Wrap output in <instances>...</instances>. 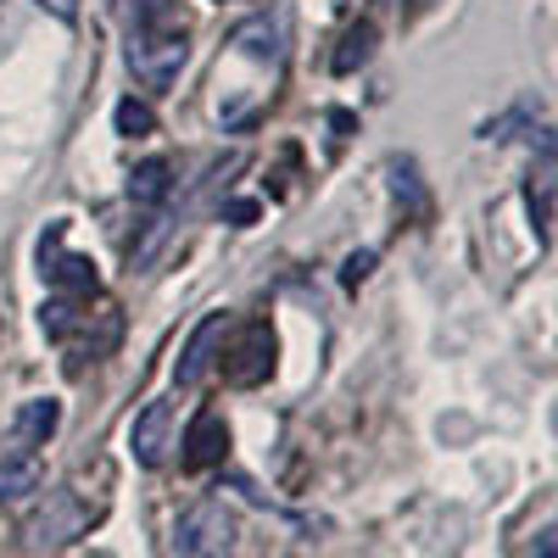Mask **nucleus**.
Instances as JSON below:
<instances>
[{
    "mask_svg": "<svg viewBox=\"0 0 558 558\" xmlns=\"http://www.w3.org/2000/svg\"><path fill=\"white\" fill-rule=\"evenodd\" d=\"M184 62H191V45H184L173 12H168V7H146V17H140V28H134V39H129V68H134V78L151 84V89H168Z\"/></svg>",
    "mask_w": 558,
    "mask_h": 558,
    "instance_id": "f257e3e1",
    "label": "nucleus"
},
{
    "mask_svg": "<svg viewBox=\"0 0 558 558\" xmlns=\"http://www.w3.org/2000/svg\"><path fill=\"white\" fill-rule=\"evenodd\" d=\"M235 514L218 502V497H207V502H196L191 514L179 520V531H173V553L179 558H229L235 553Z\"/></svg>",
    "mask_w": 558,
    "mask_h": 558,
    "instance_id": "f03ea898",
    "label": "nucleus"
},
{
    "mask_svg": "<svg viewBox=\"0 0 558 558\" xmlns=\"http://www.w3.org/2000/svg\"><path fill=\"white\" fill-rule=\"evenodd\" d=\"M218 357H223V380L252 391V386H263L274 375V330H268L263 318H252L246 330L229 341V352H218Z\"/></svg>",
    "mask_w": 558,
    "mask_h": 558,
    "instance_id": "7ed1b4c3",
    "label": "nucleus"
},
{
    "mask_svg": "<svg viewBox=\"0 0 558 558\" xmlns=\"http://www.w3.org/2000/svg\"><path fill=\"white\" fill-rule=\"evenodd\" d=\"M57 418H62V408H57L51 397L23 402V408H17V418H12V430H7V441H0V463H34V447L51 441Z\"/></svg>",
    "mask_w": 558,
    "mask_h": 558,
    "instance_id": "20e7f679",
    "label": "nucleus"
},
{
    "mask_svg": "<svg viewBox=\"0 0 558 558\" xmlns=\"http://www.w3.org/2000/svg\"><path fill=\"white\" fill-rule=\"evenodd\" d=\"M84 525H89L84 502H78L73 492H51V497H45V508L34 514V525H28V542H39V547H62V542H73Z\"/></svg>",
    "mask_w": 558,
    "mask_h": 558,
    "instance_id": "39448f33",
    "label": "nucleus"
},
{
    "mask_svg": "<svg viewBox=\"0 0 558 558\" xmlns=\"http://www.w3.org/2000/svg\"><path fill=\"white\" fill-rule=\"evenodd\" d=\"M229 452V425L218 408H202L191 418V430H184V470H213V463H223Z\"/></svg>",
    "mask_w": 558,
    "mask_h": 558,
    "instance_id": "423d86ee",
    "label": "nucleus"
},
{
    "mask_svg": "<svg viewBox=\"0 0 558 558\" xmlns=\"http://www.w3.org/2000/svg\"><path fill=\"white\" fill-rule=\"evenodd\" d=\"M223 330H229V313H207V318L196 324V336L184 341V352H179V368H173V380H179V386H196V380L207 375V368H213Z\"/></svg>",
    "mask_w": 558,
    "mask_h": 558,
    "instance_id": "0eeeda50",
    "label": "nucleus"
},
{
    "mask_svg": "<svg viewBox=\"0 0 558 558\" xmlns=\"http://www.w3.org/2000/svg\"><path fill=\"white\" fill-rule=\"evenodd\" d=\"M168 418H173V408L168 402H146V413L134 418V430H129V447H134V458L146 463V470H157L162 463V447H168Z\"/></svg>",
    "mask_w": 558,
    "mask_h": 558,
    "instance_id": "6e6552de",
    "label": "nucleus"
},
{
    "mask_svg": "<svg viewBox=\"0 0 558 558\" xmlns=\"http://www.w3.org/2000/svg\"><path fill=\"white\" fill-rule=\"evenodd\" d=\"M45 279H51L62 296H96V286H101L96 263L78 257V252H68V257H45Z\"/></svg>",
    "mask_w": 558,
    "mask_h": 558,
    "instance_id": "1a4fd4ad",
    "label": "nucleus"
},
{
    "mask_svg": "<svg viewBox=\"0 0 558 558\" xmlns=\"http://www.w3.org/2000/svg\"><path fill=\"white\" fill-rule=\"evenodd\" d=\"M168 162L162 157H151V162H140L134 173H129V202H140V207H157L162 196H168Z\"/></svg>",
    "mask_w": 558,
    "mask_h": 558,
    "instance_id": "9d476101",
    "label": "nucleus"
},
{
    "mask_svg": "<svg viewBox=\"0 0 558 558\" xmlns=\"http://www.w3.org/2000/svg\"><path fill=\"white\" fill-rule=\"evenodd\" d=\"M368 51H375V23H352V28L341 34V51L330 57V68H336V73H352V68L368 62Z\"/></svg>",
    "mask_w": 558,
    "mask_h": 558,
    "instance_id": "9b49d317",
    "label": "nucleus"
},
{
    "mask_svg": "<svg viewBox=\"0 0 558 558\" xmlns=\"http://www.w3.org/2000/svg\"><path fill=\"white\" fill-rule=\"evenodd\" d=\"M235 45H241L246 57H257V62H279V23L257 17V23H246V28L235 34Z\"/></svg>",
    "mask_w": 558,
    "mask_h": 558,
    "instance_id": "f8f14e48",
    "label": "nucleus"
},
{
    "mask_svg": "<svg viewBox=\"0 0 558 558\" xmlns=\"http://www.w3.org/2000/svg\"><path fill=\"white\" fill-rule=\"evenodd\" d=\"M73 324H78V302H73V296H51V302L39 307V330L51 336V341L73 336Z\"/></svg>",
    "mask_w": 558,
    "mask_h": 558,
    "instance_id": "ddd939ff",
    "label": "nucleus"
},
{
    "mask_svg": "<svg viewBox=\"0 0 558 558\" xmlns=\"http://www.w3.org/2000/svg\"><path fill=\"white\" fill-rule=\"evenodd\" d=\"M112 123H118V134H129V140H140V134H151L157 129V112L146 107V101H118V112H112Z\"/></svg>",
    "mask_w": 558,
    "mask_h": 558,
    "instance_id": "4468645a",
    "label": "nucleus"
},
{
    "mask_svg": "<svg viewBox=\"0 0 558 558\" xmlns=\"http://www.w3.org/2000/svg\"><path fill=\"white\" fill-rule=\"evenodd\" d=\"M39 486V463H0V502H12Z\"/></svg>",
    "mask_w": 558,
    "mask_h": 558,
    "instance_id": "2eb2a0df",
    "label": "nucleus"
},
{
    "mask_svg": "<svg viewBox=\"0 0 558 558\" xmlns=\"http://www.w3.org/2000/svg\"><path fill=\"white\" fill-rule=\"evenodd\" d=\"M531 223H536V241L553 246V184H531Z\"/></svg>",
    "mask_w": 558,
    "mask_h": 558,
    "instance_id": "dca6fc26",
    "label": "nucleus"
},
{
    "mask_svg": "<svg viewBox=\"0 0 558 558\" xmlns=\"http://www.w3.org/2000/svg\"><path fill=\"white\" fill-rule=\"evenodd\" d=\"M391 196L408 202V207L425 202V196H418V179H413V162H391Z\"/></svg>",
    "mask_w": 558,
    "mask_h": 558,
    "instance_id": "f3484780",
    "label": "nucleus"
},
{
    "mask_svg": "<svg viewBox=\"0 0 558 558\" xmlns=\"http://www.w3.org/2000/svg\"><path fill=\"white\" fill-rule=\"evenodd\" d=\"M368 268H375V252H352V257L341 263V286H347V291H357L363 279H368Z\"/></svg>",
    "mask_w": 558,
    "mask_h": 558,
    "instance_id": "a211bd4d",
    "label": "nucleus"
},
{
    "mask_svg": "<svg viewBox=\"0 0 558 558\" xmlns=\"http://www.w3.org/2000/svg\"><path fill=\"white\" fill-rule=\"evenodd\" d=\"M34 7H39V12H51L57 23H73V17H78V0H34Z\"/></svg>",
    "mask_w": 558,
    "mask_h": 558,
    "instance_id": "6ab92c4d",
    "label": "nucleus"
},
{
    "mask_svg": "<svg viewBox=\"0 0 558 558\" xmlns=\"http://www.w3.org/2000/svg\"><path fill=\"white\" fill-rule=\"evenodd\" d=\"M223 218H229V223H252V218H257V202H229Z\"/></svg>",
    "mask_w": 558,
    "mask_h": 558,
    "instance_id": "aec40b11",
    "label": "nucleus"
},
{
    "mask_svg": "<svg viewBox=\"0 0 558 558\" xmlns=\"http://www.w3.org/2000/svg\"><path fill=\"white\" fill-rule=\"evenodd\" d=\"M352 123H357V118H352V112H341V107H336V112H330V129H336V134H330V140H336V146H341V140H347V134H352Z\"/></svg>",
    "mask_w": 558,
    "mask_h": 558,
    "instance_id": "412c9836",
    "label": "nucleus"
},
{
    "mask_svg": "<svg viewBox=\"0 0 558 558\" xmlns=\"http://www.w3.org/2000/svg\"><path fill=\"white\" fill-rule=\"evenodd\" d=\"M536 558H553V525H542V542H536Z\"/></svg>",
    "mask_w": 558,
    "mask_h": 558,
    "instance_id": "4be33fe9",
    "label": "nucleus"
},
{
    "mask_svg": "<svg viewBox=\"0 0 558 558\" xmlns=\"http://www.w3.org/2000/svg\"><path fill=\"white\" fill-rule=\"evenodd\" d=\"M436 7V0H413V12H430Z\"/></svg>",
    "mask_w": 558,
    "mask_h": 558,
    "instance_id": "5701e85b",
    "label": "nucleus"
}]
</instances>
